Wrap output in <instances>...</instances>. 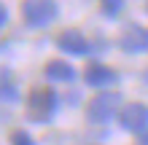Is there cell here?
Returning a JSON list of instances; mask_svg holds the SVG:
<instances>
[{
    "instance_id": "obj_1",
    "label": "cell",
    "mask_w": 148,
    "mask_h": 145,
    "mask_svg": "<svg viewBox=\"0 0 148 145\" xmlns=\"http://www.w3.org/2000/svg\"><path fill=\"white\" fill-rule=\"evenodd\" d=\"M59 108V97L51 89H32L27 97V118L35 124H46L54 118Z\"/></svg>"
},
{
    "instance_id": "obj_2",
    "label": "cell",
    "mask_w": 148,
    "mask_h": 145,
    "mask_svg": "<svg viewBox=\"0 0 148 145\" xmlns=\"http://www.w3.org/2000/svg\"><path fill=\"white\" fill-rule=\"evenodd\" d=\"M57 14H59L57 3H46V0H30L22 5V16L30 27H46L57 19Z\"/></svg>"
},
{
    "instance_id": "obj_3",
    "label": "cell",
    "mask_w": 148,
    "mask_h": 145,
    "mask_svg": "<svg viewBox=\"0 0 148 145\" xmlns=\"http://www.w3.org/2000/svg\"><path fill=\"white\" fill-rule=\"evenodd\" d=\"M119 105H121V97H119V94H110V91H105V94H97V97L89 102L86 116H89L92 124H105V121H110V118L116 116Z\"/></svg>"
},
{
    "instance_id": "obj_4",
    "label": "cell",
    "mask_w": 148,
    "mask_h": 145,
    "mask_svg": "<svg viewBox=\"0 0 148 145\" xmlns=\"http://www.w3.org/2000/svg\"><path fill=\"white\" fill-rule=\"evenodd\" d=\"M119 124L127 132H135V134L145 132L148 129V105H143V102H129V105H124L121 113H119Z\"/></svg>"
},
{
    "instance_id": "obj_5",
    "label": "cell",
    "mask_w": 148,
    "mask_h": 145,
    "mask_svg": "<svg viewBox=\"0 0 148 145\" xmlns=\"http://www.w3.org/2000/svg\"><path fill=\"white\" fill-rule=\"evenodd\" d=\"M57 46L59 51H65V54H73V57H86L89 54V40H86L84 32H78V30H65V32H59V38H57Z\"/></svg>"
},
{
    "instance_id": "obj_6",
    "label": "cell",
    "mask_w": 148,
    "mask_h": 145,
    "mask_svg": "<svg viewBox=\"0 0 148 145\" xmlns=\"http://www.w3.org/2000/svg\"><path fill=\"white\" fill-rule=\"evenodd\" d=\"M84 75H86V83H89V86H94V89H102V86H113V83L119 81L116 70H110V67L100 65V62L89 65Z\"/></svg>"
},
{
    "instance_id": "obj_7",
    "label": "cell",
    "mask_w": 148,
    "mask_h": 145,
    "mask_svg": "<svg viewBox=\"0 0 148 145\" xmlns=\"http://www.w3.org/2000/svg\"><path fill=\"white\" fill-rule=\"evenodd\" d=\"M145 38H148V30L137 27V24H132V27H127L124 32H121L119 38V46L127 51V54H137V51L145 48Z\"/></svg>"
},
{
    "instance_id": "obj_8",
    "label": "cell",
    "mask_w": 148,
    "mask_h": 145,
    "mask_svg": "<svg viewBox=\"0 0 148 145\" xmlns=\"http://www.w3.org/2000/svg\"><path fill=\"white\" fill-rule=\"evenodd\" d=\"M43 73H46L49 81H65V83H70V81L75 78L73 65H70V62H62V59H51V62L43 67Z\"/></svg>"
},
{
    "instance_id": "obj_9",
    "label": "cell",
    "mask_w": 148,
    "mask_h": 145,
    "mask_svg": "<svg viewBox=\"0 0 148 145\" xmlns=\"http://www.w3.org/2000/svg\"><path fill=\"white\" fill-rule=\"evenodd\" d=\"M0 99L3 102H19V86H16V81H14V75L11 70H0Z\"/></svg>"
},
{
    "instance_id": "obj_10",
    "label": "cell",
    "mask_w": 148,
    "mask_h": 145,
    "mask_svg": "<svg viewBox=\"0 0 148 145\" xmlns=\"http://www.w3.org/2000/svg\"><path fill=\"white\" fill-rule=\"evenodd\" d=\"M100 8H102V14H105V16H110V19H113V16H119V14H121L124 3H119V0H105Z\"/></svg>"
},
{
    "instance_id": "obj_11",
    "label": "cell",
    "mask_w": 148,
    "mask_h": 145,
    "mask_svg": "<svg viewBox=\"0 0 148 145\" xmlns=\"http://www.w3.org/2000/svg\"><path fill=\"white\" fill-rule=\"evenodd\" d=\"M11 145H35V140H32V137H30L27 132L16 129V132L11 134Z\"/></svg>"
},
{
    "instance_id": "obj_12",
    "label": "cell",
    "mask_w": 148,
    "mask_h": 145,
    "mask_svg": "<svg viewBox=\"0 0 148 145\" xmlns=\"http://www.w3.org/2000/svg\"><path fill=\"white\" fill-rule=\"evenodd\" d=\"M8 22V11H5V5H0V27Z\"/></svg>"
},
{
    "instance_id": "obj_13",
    "label": "cell",
    "mask_w": 148,
    "mask_h": 145,
    "mask_svg": "<svg viewBox=\"0 0 148 145\" xmlns=\"http://www.w3.org/2000/svg\"><path fill=\"white\" fill-rule=\"evenodd\" d=\"M135 145H148V134H143V137H140V140H137Z\"/></svg>"
},
{
    "instance_id": "obj_14",
    "label": "cell",
    "mask_w": 148,
    "mask_h": 145,
    "mask_svg": "<svg viewBox=\"0 0 148 145\" xmlns=\"http://www.w3.org/2000/svg\"><path fill=\"white\" fill-rule=\"evenodd\" d=\"M145 48H148V38H145Z\"/></svg>"
},
{
    "instance_id": "obj_15",
    "label": "cell",
    "mask_w": 148,
    "mask_h": 145,
    "mask_svg": "<svg viewBox=\"0 0 148 145\" xmlns=\"http://www.w3.org/2000/svg\"><path fill=\"white\" fill-rule=\"evenodd\" d=\"M0 48H3V43H0Z\"/></svg>"
}]
</instances>
